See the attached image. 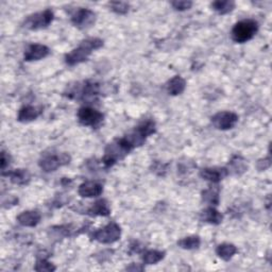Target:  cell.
<instances>
[{
  "label": "cell",
  "instance_id": "cell-6",
  "mask_svg": "<svg viewBox=\"0 0 272 272\" xmlns=\"http://www.w3.org/2000/svg\"><path fill=\"white\" fill-rule=\"evenodd\" d=\"M52 21H54V12L47 9L45 11L28 16L24 23V27L29 30H42L47 28Z\"/></svg>",
  "mask_w": 272,
  "mask_h": 272
},
{
  "label": "cell",
  "instance_id": "cell-12",
  "mask_svg": "<svg viewBox=\"0 0 272 272\" xmlns=\"http://www.w3.org/2000/svg\"><path fill=\"white\" fill-rule=\"evenodd\" d=\"M103 191V185L99 182L96 181H87L82 183L79 186L78 192L79 195L83 198H94L98 197L102 194Z\"/></svg>",
  "mask_w": 272,
  "mask_h": 272
},
{
  "label": "cell",
  "instance_id": "cell-28",
  "mask_svg": "<svg viewBox=\"0 0 272 272\" xmlns=\"http://www.w3.org/2000/svg\"><path fill=\"white\" fill-rule=\"evenodd\" d=\"M34 269L37 270V271H40V272H42V271L51 272V271H55L56 270V266L52 265L50 261H48L45 258H40V259H38L37 264H35Z\"/></svg>",
  "mask_w": 272,
  "mask_h": 272
},
{
  "label": "cell",
  "instance_id": "cell-20",
  "mask_svg": "<svg viewBox=\"0 0 272 272\" xmlns=\"http://www.w3.org/2000/svg\"><path fill=\"white\" fill-rule=\"evenodd\" d=\"M217 255L223 260H230L236 253H237V248L232 243H221L219 244L216 249Z\"/></svg>",
  "mask_w": 272,
  "mask_h": 272
},
{
  "label": "cell",
  "instance_id": "cell-4",
  "mask_svg": "<svg viewBox=\"0 0 272 272\" xmlns=\"http://www.w3.org/2000/svg\"><path fill=\"white\" fill-rule=\"evenodd\" d=\"M155 122L153 120H146L143 121L133 132H131L130 134L126 135V139L129 142V144L132 146V148H136L142 146L145 142L148 136H150L155 133Z\"/></svg>",
  "mask_w": 272,
  "mask_h": 272
},
{
  "label": "cell",
  "instance_id": "cell-23",
  "mask_svg": "<svg viewBox=\"0 0 272 272\" xmlns=\"http://www.w3.org/2000/svg\"><path fill=\"white\" fill-rule=\"evenodd\" d=\"M219 187H209L202 191V200L212 206H217L219 204Z\"/></svg>",
  "mask_w": 272,
  "mask_h": 272
},
{
  "label": "cell",
  "instance_id": "cell-7",
  "mask_svg": "<svg viewBox=\"0 0 272 272\" xmlns=\"http://www.w3.org/2000/svg\"><path fill=\"white\" fill-rule=\"evenodd\" d=\"M70 163V155L68 153L61 154H45L40 160V167L45 172H54L61 166Z\"/></svg>",
  "mask_w": 272,
  "mask_h": 272
},
{
  "label": "cell",
  "instance_id": "cell-5",
  "mask_svg": "<svg viewBox=\"0 0 272 272\" xmlns=\"http://www.w3.org/2000/svg\"><path fill=\"white\" fill-rule=\"evenodd\" d=\"M121 236V229L116 222H110L101 229L95 231L92 235V240H96L100 243H113L116 242Z\"/></svg>",
  "mask_w": 272,
  "mask_h": 272
},
{
  "label": "cell",
  "instance_id": "cell-15",
  "mask_svg": "<svg viewBox=\"0 0 272 272\" xmlns=\"http://www.w3.org/2000/svg\"><path fill=\"white\" fill-rule=\"evenodd\" d=\"M3 174L9 177L11 182L16 185H27L31 180V174L27 169H15Z\"/></svg>",
  "mask_w": 272,
  "mask_h": 272
},
{
  "label": "cell",
  "instance_id": "cell-3",
  "mask_svg": "<svg viewBox=\"0 0 272 272\" xmlns=\"http://www.w3.org/2000/svg\"><path fill=\"white\" fill-rule=\"evenodd\" d=\"M258 30V24L253 20H243L235 24L232 29V40L236 43H245L252 40Z\"/></svg>",
  "mask_w": 272,
  "mask_h": 272
},
{
  "label": "cell",
  "instance_id": "cell-11",
  "mask_svg": "<svg viewBox=\"0 0 272 272\" xmlns=\"http://www.w3.org/2000/svg\"><path fill=\"white\" fill-rule=\"evenodd\" d=\"M50 54V49L41 44H32L25 51L24 60L26 62H32V61H40L45 59Z\"/></svg>",
  "mask_w": 272,
  "mask_h": 272
},
{
  "label": "cell",
  "instance_id": "cell-32",
  "mask_svg": "<svg viewBox=\"0 0 272 272\" xmlns=\"http://www.w3.org/2000/svg\"><path fill=\"white\" fill-rule=\"evenodd\" d=\"M127 269H128V270H136V271H137V270H143V267H138V266L136 265V267H135V266H134V267H128Z\"/></svg>",
  "mask_w": 272,
  "mask_h": 272
},
{
  "label": "cell",
  "instance_id": "cell-1",
  "mask_svg": "<svg viewBox=\"0 0 272 272\" xmlns=\"http://www.w3.org/2000/svg\"><path fill=\"white\" fill-rule=\"evenodd\" d=\"M103 46V41L98 38H91L81 42L79 47L75 48L65 56V62L69 66H75L85 62L94 50Z\"/></svg>",
  "mask_w": 272,
  "mask_h": 272
},
{
  "label": "cell",
  "instance_id": "cell-25",
  "mask_svg": "<svg viewBox=\"0 0 272 272\" xmlns=\"http://www.w3.org/2000/svg\"><path fill=\"white\" fill-rule=\"evenodd\" d=\"M212 8L217 13L224 15V14L230 13L234 10L235 3L232 2V0H223V2H221V0H218V2H214L212 4Z\"/></svg>",
  "mask_w": 272,
  "mask_h": 272
},
{
  "label": "cell",
  "instance_id": "cell-30",
  "mask_svg": "<svg viewBox=\"0 0 272 272\" xmlns=\"http://www.w3.org/2000/svg\"><path fill=\"white\" fill-rule=\"evenodd\" d=\"M10 160H11L10 155H9L7 152L3 151L2 152V163H0V164H2V170H3V172L6 170V168L8 167V166L10 165Z\"/></svg>",
  "mask_w": 272,
  "mask_h": 272
},
{
  "label": "cell",
  "instance_id": "cell-10",
  "mask_svg": "<svg viewBox=\"0 0 272 272\" xmlns=\"http://www.w3.org/2000/svg\"><path fill=\"white\" fill-rule=\"evenodd\" d=\"M238 116L233 112H219L212 117V124L218 130H230L237 124Z\"/></svg>",
  "mask_w": 272,
  "mask_h": 272
},
{
  "label": "cell",
  "instance_id": "cell-29",
  "mask_svg": "<svg viewBox=\"0 0 272 272\" xmlns=\"http://www.w3.org/2000/svg\"><path fill=\"white\" fill-rule=\"evenodd\" d=\"M171 6L178 11H185L191 8L192 3L191 2H173L171 3Z\"/></svg>",
  "mask_w": 272,
  "mask_h": 272
},
{
  "label": "cell",
  "instance_id": "cell-19",
  "mask_svg": "<svg viewBox=\"0 0 272 272\" xmlns=\"http://www.w3.org/2000/svg\"><path fill=\"white\" fill-rule=\"evenodd\" d=\"M185 87H186L185 80L180 76H175L168 82L167 92L172 96H177L182 94L184 90H185Z\"/></svg>",
  "mask_w": 272,
  "mask_h": 272
},
{
  "label": "cell",
  "instance_id": "cell-13",
  "mask_svg": "<svg viewBox=\"0 0 272 272\" xmlns=\"http://www.w3.org/2000/svg\"><path fill=\"white\" fill-rule=\"evenodd\" d=\"M229 174L226 168H204L200 171V177L205 181L217 184Z\"/></svg>",
  "mask_w": 272,
  "mask_h": 272
},
{
  "label": "cell",
  "instance_id": "cell-2",
  "mask_svg": "<svg viewBox=\"0 0 272 272\" xmlns=\"http://www.w3.org/2000/svg\"><path fill=\"white\" fill-rule=\"evenodd\" d=\"M133 150L132 146L129 144L126 137L116 138L110 143L104 150V156L102 159V164L105 168H110L115 165L118 161L122 160Z\"/></svg>",
  "mask_w": 272,
  "mask_h": 272
},
{
  "label": "cell",
  "instance_id": "cell-9",
  "mask_svg": "<svg viewBox=\"0 0 272 272\" xmlns=\"http://www.w3.org/2000/svg\"><path fill=\"white\" fill-rule=\"evenodd\" d=\"M96 22V14L90 9L80 8L72 16V23L77 28L85 30L91 28Z\"/></svg>",
  "mask_w": 272,
  "mask_h": 272
},
{
  "label": "cell",
  "instance_id": "cell-22",
  "mask_svg": "<svg viewBox=\"0 0 272 272\" xmlns=\"http://www.w3.org/2000/svg\"><path fill=\"white\" fill-rule=\"evenodd\" d=\"M73 225L68 224V225H57L49 229V234L52 238L56 239H62L64 237H67V236H70L73 233Z\"/></svg>",
  "mask_w": 272,
  "mask_h": 272
},
{
  "label": "cell",
  "instance_id": "cell-8",
  "mask_svg": "<svg viewBox=\"0 0 272 272\" xmlns=\"http://www.w3.org/2000/svg\"><path fill=\"white\" fill-rule=\"evenodd\" d=\"M103 114L91 107H83L78 112V119L85 127L97 128L103 121Z\"/></svg>",
  "mask_w": 272,
  "mask_h": 272
},
{
  "label": "cell",
  "instance_id": "cell-14",
  "mask_svg": "<svg viewBox=\"0 0 272 272\" xmlns=\"http://www.w3.org/2000/svg\"><path fill=\"white\" fill-rule=\"evenodd\" d=\"M43 109L40 107H33V105H25L20 111L17 115V120L20 122H29L41 116Z\"/></svg>",
  "mask_w": 272,
  "mask_h": 272
},
{
  "label": "cell",
  "instance_id": "cell-31",
  "mask_svg": "<svg viewBox=\"0 0 272 272\" xmlns=\"http://www.w3.org/2000/svg\"><path fill=\"white\" fill-rule=\"evenodd\" d=\"M270 157H266L264 160H259L257 163V168L258 170H266L267 168L270 167Z\"/></svg>",
  "mask_w": 272,
  "mask_h": 272
},
{
  "label": "cell",
  "instance_id": "cell-21",
  "mask_svg": "<svg viewBox=\"0 0 272 272\" xmlns=\"http://www.w3.org/2000/svg\"><path fill=\"white\" fill-rule=\"evenodd\" d=\"M229 167L230 168L227 169L229 172H232L234 174H241L248 169V165L245 163L243 157H241L240 155H235L229 163Z\"/></svg>",
  "mask_w": 272,
  "mask_h": 272
},
{
  "label": "cell",
  "instance_id": "cell-26",
  "mask_svg": "<svg viewBox=\"0 0 272 272\" xmlns=\"http://www.w3.org/2000/svg\"><path fill=\"white\" fill-rule=\"evenodd\" d=\"M179 247L185 250H195L198 249L201 244V239L199 236H188L178 241Z\"/></svg>",
  "mask_w": 272,
  "mask_h": 272
},
{
  "label": "cell",
  "instance_id": "cell-18",
  "mask_svg": "<svg viewBox=\"0 0 272 272\" xmlns=\"http://www.w3.org/2000/svg\"><path fill=\"white\" fill-rule=\"evenodd\" d=\"M200 219L203 222H207L210 224H220L222 222L223 216L220 212H218L214 206H209L202 210V213L200 215Z\"/></svg>",
  "mask_w": 272,
  "mask_h": 272
},
{
  "label": "cell",
  "instance_id": "cell-27",
  "mask_svg": "<svg viewBox=\"0 0 272 272\" xmlns=\"http://www.w3.org/2000/svg\"><path fill=\"white\" fill-rule=\"evenodd\" d=\"M111 10L113 12H115L117 14H127L129 12L130 6L128 3H124V2H111L109 4Z\"/></svg>",
  "mask_w": 272,
  "mask_h": 272
},
{
  "label": "cell",
  "instance_id": "cell-16",
  "mask_svg": "<svg viewBox=\"0 0 272 272\" xmlns=\"http://www.w3.org/2000/svg\"><path fill=\"white\" fill-rule=\"evenodd\" d=\"M41 218V214L37 210H27V212H23L21 215L17 216V221L24 226L33 227L40 223Z\"/></svg>",
  "mask_w": 272,
  "mask_h": 272
},
{
  "label": "cell",
  "instance_id": "cell-17",
  "mask_svg": "<svg viewBox=\"0 0 272 272\" xmlns=\"http://www.w3.org/2000/svg\"><path fill=\"white\" fill-rule=\"evenodd\" d=\"M86 214L92 216V217H97V216L107 217V216H109L111 214V208H110L109 202L104 199L96 201V202L93 203V205L86 210Z\"/></svg>",
  "mask_w": 272,
  "mask_h": 272
},
{
  "label": "cell",
  "instance_id": "cell-24",
  "mask_svg": "<svg viewBox=\"0 0 272 272\" xmlns=\"http://www.w3.org/2000/svg\"><path fill=\"white\" fill-rule=\"evenodd\" d=\"M165 257L164 251H157V250H149L146 251L143 255V261L146 265H154L160 262Z\"/></svg>",
  "mask_w": 272,
  "mask_h": 272
}]
</instances>
